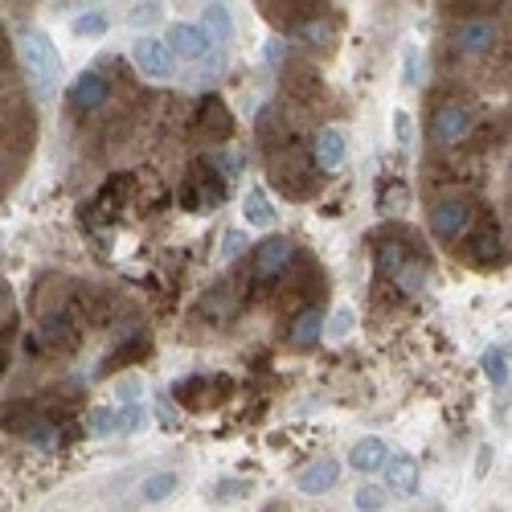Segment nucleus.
Instances as JSON below:
<instances>
[{"instance_id":"nucleus-8","label":"nucleus","mask_w":512,"mask_h":512,"mask_svg":"<svg viewBox=\"0 0 512 512\" xmlns=\"http://www.w3.org/2000/svg\"><path fill=\"white\" fill-rule=\"evenodd\" d=\"M164 41L173 46V54H177V58H189V62H205V58H209V50H213L209 33H205L201 25H193V21H177V25H168Z\"/></svg>"},{"instance_id":"nucleus-15","label":"nucleus","mask_w":512,"mask_h":512,"mask_svg":"<svg viewBox=\"0 0 512 512\" xmlns=\"http://www.w3.org/2000/svg\"><path fill=\"white\" fill-rule=\"evenodd\" d=\"M463 238H467V259L480 263V267H484V263H492L496 254H500V226H496L492 218H488L480 230H467Z\"/></svg>"},{"instance_id":"nucleus-2","label":"nucleus","mask_w":512,"mask_h":512,"mask_svg":"<svg viewBox=\"0 0 512 512\" xmlns=\"http://www.w3.org/2000/svg\"><path fill=\"white\" fill-rule=\"evenodd\" d=\"M222 197H226V177H222V168L213 164V160L193 164L189 181L181 185V205H185L189 213H213V209L222 205Z\"/></svg>"},{"instance_id":"nucleus-5","label":"nucleus","mask_w":512,"mask_h":512,"mask_svg":"<svg viewBox=\"0 0 512 512\" xmlns=\"http://www.w3.org/2000/svg\"><path fill=\"white\" fill-rule=\"evenodd\" d=\"M132 58H136V66L152 78V82H168V78H177V54H173V46L168 41H160V37H136L132 41Z\"/></svg>"},{"instance_id":"nucleus-27","label":"nucleus","mask_w":512,"mask_h":512,"mask_svg":"<svg viewBox=\"0 0 512 512\" xmlns=\"http://www.w3.org/2000/svg\"><path fill=\"white\" fill-rule=\"evenodd\" d=\"M70 29H74V37H103L111 29V17L99 13V9H91V13H78Z\"/></svg>"},{"instance_id":"nucleus-3","label":"nucleus","mask_w":512,"mask_h":512,"mask_svg":"<svg viewBox=\"0 0 512 512\" xmlns=\"http://www.w3.org/2000/svg\"><path fill=\"white\" fill-rule=\"evenodd\" d=\"M472 127H476V107L451 99V103H439L435 115H431V140L439 148H455V144H463L467 136H472Z\"/></svg>"},{"instance_id":"nucleus-37","label":"nucleus","mask_w":512,"mask_h":512,"mask_svg":"<svg viewBox=\"0 0 512 512\" xmlns=\"http://www.w3.org/2000/svg\"><path fill=\"white\" fill-rule=\"evenodd\" d=\"M263 58H267V62H279V58H283V41H279V37H271V41H267Z\"/></svg>"},{"instance_id":"nucleus-22","label":"nucleus","mask_w":512,"mask_h":512,"mask_svg":"<svg viewBox=\"0 0 512 512\" xmlns=\"http://www.w3.org/2000/svg\"><path fill=\"white\" fill-rule=\"evenodd\" d=\"M87 431L99 435V439L115 435V431H119V414H115V406H91V410H87Z\"/></svg>"},{"instance_id":"nucleus-26","label":"nucleus","mask_w":512,"mask_h":512,"mask_svg":"<svg viewBox=\"0 0 512 512\" xmlns=\"http://www.w3.org/2000/svg\"><path fill=\"white\" fill-rule=\"evenodd\" d=\"M480 369H484V377L492 381L496 390L508 386V357H504V349H488V353L480 357Z\"/></svg>"},{"instance_id":"nucleus-23","label":"nucleus","mask_w":512,"mask_h":512,"mask_svg":"<svg viewBox=\"0 0 512 512\" xmlns=\"http://www.w3.org/2000/svg\"><path fill=\"white\" fill-rule=\"evenodd\" d=\"M21 439H25L29 447H54V443H58V426H54L50 418L37 414V418L25 426V431H21Z\"/></svg>"},{"instance_id":"nucleus-35","label":"nucleus","mask_w":512,"mask_h":512,"mask_svg":"<svg viewBox=\"0 0 512 512\" xmlns=\"http://www.w3.org/2000/svg\"><path fill=\"white\" fill-rule=\"evenodd\" d=\"M406 201H410V193L402 185H394V205H406ZM381 209H390V189H381Z\"/></svg>"},{"instance_id":"nucleus-30","label":"nucleus","mask_w":512,"mask_h":512,"mask_svg":"<svg viewBox=\"0 0 512 512\" xmlns=\"http://www.w3.org/2000/svg\"><path fill=\"white\" fill-rule=\"evenodd\" d=\"M418 78H422V62H418V46L410 41L406 54H402V82L406 87H418Z\"/></svg>"},{"instance_id":"nucleus-14","label":"nucleus","mask_w":512,"mask_h":512,"mask_svg":"<svg viewBox=\"0 0 512 512\" xmlns=\"http://www.w3.org/2000/svg\"><path fill=\"white\" fill-rule=\"evenodd\" d=\"M295 484H300L304 496H324V492H332L340 484V463L336 459H316V463L304 467Z\"/></svg>"},{"instance_id":"nucleus-17","label":"nucleus","mask_w":512,"mask_h":512,"mask_svg":"<svg viewBox=\"0 0 512 512\" xmlns=\"http://www.w3.org/2000/svg\"><path fill=\"white\" fill-rule=\"evenodd\" d=\"M291 345L295 349H312L316 345V340L324 336V312L320 308H308V312H300V316H295L291 320Z\"/></svg>"},{"instance_id":"nucleus-33","label":"nucleus","mask_w":512,"mask_h":512,"mask_svg":"<svg viewBox=\"0 0 512 512\" xmlns=\"http://www.w3.org/2000/svg\"><path fill=\"white\" fill-rule=\"evenodd\" d=\"M394 132H398V144L410 148V140H414V123H410L406 111H394Z\"/></svg>"},{"instance_id":"nucleus-12","label":"nucleus","mask_w":512,"mask_h":512,"mask_svg":"<svg viewBox=\"0 0 512 512\" xmlns=\"http://www.w3.org/2000/svg\"><path fill=\"white\" fill-rule=\"evenodd\" d=\"M345 156H349L345 132H340V127H320L316 140H312V160H316L320 173H336V168L345 164Z\"/></svg>"},{"instance_id":"nucleus-4","label":"nucleus","mask_w":512,"mask_h":512,"mask_svg":"<svg viewBox=\"0 0 512 512\" xmlns=\"http://www.w3.org/2000/svg\"><path fill=\"white\" fill-rule=\"evenodd\" d=\"M426 226H431V234H435L439 242H455V238H463L467 230L476 226V205L467 201V197H443V201L431 209Z\"/></svg>"},{"instance_id":"nucleus-20","label":"nucleus","mask_w":512,"mask_h":512,"mask_svg":"<svg viewBox=\"0 0 512 512\" xmlns=\"http://www.w3.org/2000/svg\"><path fill=\"white\" fill-rule=\"evenodd\" d=\"M426 275H431V267H426L422 259H414V263H402V267H398L390 279H394V283H398L406 295H418V291L426 287Z\"/></svg>"},{"instance_id":"nucleus-6","label":"nucleus","mask_w":512,"mask_h":512,"mask_svg":"<svg viewBox=\"0 0 512 512\" xmlns=\"http://www.w3.org/2000/svg\"><path fill=\"white\" fill-rule=\"evenodd\" d=\"M107 95H111V78L103 70H82L66 87V107H74L78 115H91L107 103Z\"/></svg>"},{"instance_id":"nucleus-1","label":"nucleus","mask_w":512,"mask_h":512,"mask_svg":"<svg viewBox=\"0 0 512 512\" xmlns=\"http://www.w3.org/2000/svg\"><path fill=\"white\" fill-rule=\"evenodd\" d=\"M21 54H25V66H29L33 82H37V95H54L58 91V78H62V58L54 50L50 33H41V29L25 33Z\"/></svg>"},{"instance_id":"nucleus-7","label":"nucleus","mask_w":512,"mask_h":512,"mask_svg":"<svg viewBox=\"0 0 512 512\" xmlns=\"http://www.w3.org/2000/svg\"><path fill=\"white\" fill-rule=\"evenodd\" d=\"M451 46L467 58H476V54H488L496 46V25L484 21V17H467L451 29Z\"/></svg>"},{"instance_id":"nucleus-25","label":"nucleus","mask_w":512,"mask_h":512,"mask_svg":"<svg viewBox=\"0 0 512 512\" xmlns=\"http://www.w3.org/2000/svg\"><path fill=\"white\" fill-rule=\"evenodd\" d=\"M164 21V5L160 0H140V5L127 13V29H152Z\"/></svg>"},{"instance_id":"nucleus-34","label":"nucleus","mask_w":512,"mask_h":512,"mask_svg":"<svg viewBox=\"0 0 512 512\" xmlns=\"http://www.w3.org/2000/svg\"><path fill=\"white\" fill-rule=\"evenodd\" d=\"M115 394H119L123 402H127V398H132V402H136V398L144 394V386H140V377H123V381H119V386H115Z\"/></svg>"},{"instance_id":"nucleus-32","label":"nucleus","mask_w":512,"mask_h":512,"mask_svg":"<svg viewBox=\"0 0 512 512\" xmlns=\"http://www.w3.org/2000/svg\"><path fill=\"white\" fill-rule=\"evenodd\" d=\"M242 250H246V234L242 230H226L222 234V259H238Z\"/></svg>"},{"instance_id":"nucleus-18","label":"nucleus","mask_w":512,"mask_h":512,"mask_svg":"<svg viewBox=\"0 0 512 512\" xmlns=\"http://www.w3.org/2000/svg\"><path fill=\"white\" fill-rule=\"evenodd\" d=\"M386 455H390V447L381 443V439H361L353 451H349V467L353 472H381V463H386Z\"/></svg>"},{"instance_id":"nucleus-36","label":"nucleus","mask_w":512,"mask_h":512,"mask_svg":"<svg viewBox=\"0 0 512 512\" xmlns=\"http://www.w3.org/2000/svg\"><path fill=\"white\" fill-rule=\"evenodd\" d=\"M156 418H160L164 426H177V410H173V402H160V406H156Z\"/></svg>"},{"instance_id":"nucleus-28","label":"nucleus","mask_w":512,"mask_h":512,"mask_svg":"<svg viewBox=\"0 0 512 512\" xmlns=\"http://www.w3.org/2000/svg\"><path fill=\"white\" fill-rule=\"evenodd\" d=\"M324 328H328V340H345V336L357 328V312H353V308H336Z\"/></svg>"},{"instance_id":"nucleus-10","label":"nucleus","mask_w":512,"mask_h":512,"mask_svg":"<svg viewBox=\"0 0 512 512\" xmlns=\"http://www.w3.org/2000/svg\"><path fill=\"white\" fill-rule=\"evenodd\" d=\"M197 136L209 140V144H222V140L234 136V115H230V107L218 95H209L201 103V111H197Z\"/></svg>"},{"instance_id":"nucleus-31","label":"nucleus","mask_w":512,"mask_h":512,"mask_svg":"<svg viewBox=\"0 0 512 512\" xmlns=\"http://www.w3.org/2000/svg\"><path fill=\"white\" fill-rule=\"evenodd\" d=\"M140 426H144V406H140V398H136L132 406L119 410V431H140Z\"/></svg>"},{"instance_id":"nucleus-39","label":"nucleus","mask_w":512,"mask_h":512,"mask_svg":"<svg viewBox=\"0 0 512 512\" xmlns=\"http://www.w3.org/2000/svg\"><path fill=\"white\" fill-rule=\"evenodd\" d=\"M0 185H5V160H0Z\"/></svg>"},{"instance_id":"nucleus-9","label":"nucleus","mask_w":512,"mask_h":512,"mask_svg":"<svg viewBox=\"0 0 512 512\" xmlns=\"http://www.w3.org/2000/svg\"><path fill=\"white\" fill-rule=\"evenodd\" d=\"M291 259H295V242L287 234H275V238L259 242V250H254V275L259 279H279Z\"/></svg>"},{"instance_id":"nucleus-24","label":"nucleus","mask_w":512,"mask_h":512,"mask_svg":"<svg viewBox=\"0 0 512 512\" xmlns=\"http://www.w3.org/2000/svg\"><path fill=\"white\" fill-rule=\"evenodd\" d=\"M70 336H74V328H70V320H66V312H58V316H50L46 324H41V332H37V340H46V345H54V349H62V345H70Z\"/></svg>"},{"instance_id":"nucleus-13","label":"nucleus","mask_w":512,"mask_h":512,"mask_svg":"<svg viewBox=\"0 0 512 512\" xmlns=\"http://www.w3.org/2000/svg\"><path fill=\"white\" fill-rule=\"evenodd\" d=\"M381 472H386V484H390L398 496H414L418 484H422V476H418V459H414V455H386Z\"/></svg>"},{"instance_id":"nucleus-21","label":"nucleus","mask_w":512,"mask_h":512,"mask_svg":"<svg viewBox=\"0 0 512 512\" xmlns=\"http://www.w3.org/2000/svg\"><path fill=\"white\" fill-rule=\"evenodd\" d=\"M173 492H177V472H156V476H148L144 488H140V496H144L148 504H160V500H168Z\"/></svg>"},{"instance_id":"nucleus-29","label":"nucleus","mask_w":512,"mask_h":512,"mask_svg":"<svg viewBox=\"0 0 512 512\" xmlns=\"http://www.w3.org/2000/svg\"><path fill=\"white\" fill-rule=\"evenodd\" d=\"M386 488H373V484H365V488H357V496H353V504L361 508V512H381L386 508Z\"/></svg>"},{"instance_id":"nucleus-19","label":"nucleus","mask_w":512,"mask_h":512,"mask_svg":"<svg viewBox=\"0 0 512 512\" xmlns=\"http://www.w3.org/2000/svg\"><path fill=\"white\" fill-rule=\"evenodd\" d=\"M201 29L209 33V41H213V46H226V41L234 37V21H230V9H226V5H209V9L201 13Z\"/></svg>"},{"instance_id":"nucleus-16","label":"nucleus","mask_w":512,"mask_h":512,"mask_svg":"<svg viewBox=\"0 0 512 512\" xmlns=\"http://www.w3.org/2000/svg\"><path fill=\"white\" fill-rule=\"evenodd\" d=\"M242 218H246L250 226H259V230H275V226H279V209L271 205V197H267L263 189H250V193L242 197Z\"/></svg>"},{"instance_id":"nucleus-38","label":"nucleus","mask_w":512,"mask_h":512,"mask_svg":"<svg viewBox=\"0 0 512 512\" xmlns=\"http://www.w3.org/2000/svg\"><path fill=\"white\" fill-rule=\"evenodd\" d=\"M218 496H246V484H230V480H222V484H218Z\"/></svg>"},{"instance_id":"nucleus-11","label":"nucleus","mask_w":512,"mask_h":512,"mask_svg":"<svg viewBox=\"0 0 512 512\" xmlns=\"http://www.w3.org/2000/svg\"><path fill=\"white\" fill-rule=\"evenodd\" d=\"M291 41H300V46L308 50H332V41H336V29L328 21V13H308V17H295L287 25Z\"/></svg>"}]
</instances>
